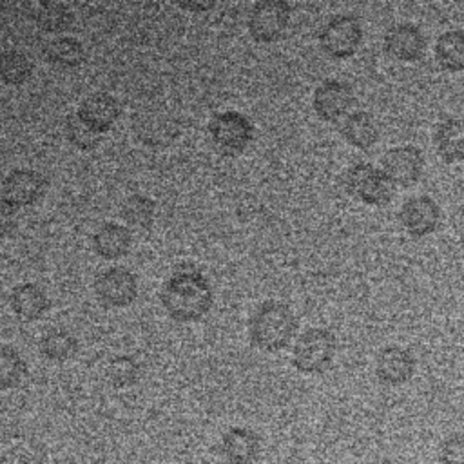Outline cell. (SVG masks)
I'll list each match as a JSON object with an SVG mask.
<instances>
[{"label":"cell","instance_id":"obj_16","mask_svg":"<svg viewBox=\"0 0 464 464\" xmlns=\"http://www.w3.org/2000/svg\"><path fill=\"white\" fill-rule=\"evenodd\" d=\"M219 450L230 464H254L261 455V439L250 428L232 426L221 437Z\"/></svg>","mask_w":464,"mask_h":464},{"label":"cell","instance_id":"obj_29","mask_svg":"<svg viewBox=\"0 0 464 464\" xmlns=\"http://www.w3.org/2000/svg\"><path fill=\"white\" fill-rule=\"evenodd\" d=\"M65 132H67V140L80 150H91L98 145L100 141V134L94 132L92 129H89L85 123H82L78 120L76 114H71L67 118L65 123Z\"/></svg>","mask_w":464,"mask_h":464},{"label":"cell","instance_id":"obj_11","mask_svg":"<svg viewBox=\"0 0 464 464\" xmlns=\"http://www.w3.org/2000/svg\"><path fill=\"white\" fill-rule=\"evenodd\" d=\"M352 105H353L352 87L341 80L321 82L315 87L312 96V107L315 116L321 121H328V123L346 118Z\"/></svg>","mask_w":464,"mask_h":464},{"label":"cell","instance_id":"obj_8","mask_svg":"<svg viewBox=\"0 0 464 464\" xmlns=\"http://www.w3.org/2000/svg\"><path fill=\"white\" fill-rule=\"evenodd\" d=\"M94 294L98 301L109 308H123L138 297V279L125 266H111L94 279Z\"/></svg>","mask_w":464,"mask_h":464},{"label":"cell","instance_id":"obj_13","mask_svg":"<svg viewBox=\"0 0 464 464\" xmlns=\"http://www.w3.org/2000/svg\"><path fill=\"white\" fill-rule=\"evenodd\" d=\"M384 51L399 62H419L426 53V36L422 29L410 22L393 24L384 33Z\"/></svg>","mask_w":464,"mask_h":464},{"label":"cell","instance_id":"obj_1","mask_svg":"<svg viewBox=\"0 0 464 464\" xmlns=\"http://www.w3.org/2000/svg\"><path fill=\"white\" fill-rule=\"evenodd\" d=\"M160 301L170 319L194 323L203 319L214 301L210 281L194 268L176 270L161 286Z\"/></svg>","mask_w":464,"mask_h":464},{"label":"cell","instance_id":"obj_21","mask_svg":"<svg viewBox=\"0 0 464 464\" xmlns=\"http://www.w3.org/2000/svg\"><path fill=\"white\" fill-rule=\"evenodd\" d=\"M435 60L442 71H464V29H448L435 42Z\"/></svg>","mask_w":464,"mask_h":464},{"label":"cell","instance_id":"obj_28","mask_svg":"<svg viewBox=\"0 0 464 464\" xmlns=\"http://www.w3.org/2000/svg\"><path fill=\"white\" fill-rule=\"evenodd\" d=\"M141 368L138 361L130 355H116L109 359L105 368V377L114 388H129L138 382Z\"/></svg>","mask_w":464,"mask_h":464},{"label":"cell","instance_id":"obj_14","mask_svg":"<svg viewBox=\"0 0 464 464\" xmlns=\"http://www.w3.org/2000/svg\"><path fill=\"white\" fill-rule=\"evenodd\" d=\"M415 355L410 348L390 344L384 346L375 359V375L382 384L401 386L415 373Z\"/></svg>","mask_w":464,"mask_h":464},{"label":"cell","instance_id":"obj_18","mask_svg":"<svg viewBox=\"0 0 464 464\" xmlns=\"http://www.w3.org/2000/svg\"><path fill=\"white\" fill-rule=\"evenodd\" d=\"M130 245H132L130 230L125 225H120L114 221L103 223L92 234L94 252L107 261H114L127 256L130 250Z\"/></svg>","mask_w":464,"mask_h":464},{"label":"cell","instance_id":"obj_3","mask_svg":"<svg viewBox=\"0 0 464 464\" xmlns=\"http://www.w3.org/2000/svg\"><path fill=\"white\" fill-rule=\"evenodd\" d=\"M337 341L328 328H306L295 341L292 350V366L308 375L326 372L335 357Z\"/></svg>","mask_w":464,"mask_h":464},{"label":"cell","instance_id":"obj_26","mask_svg":"<svg viewBox=\"0 0 464 464\" xmlns=\"http://www.w3.org/2000/svg\"><path fill=\"white\" fill-rule=\"evenodd\" d=\"M33 74V62L22 51L0 53V82L5 85H22Z\"/></svg>","mask_w":464,"mask_h":464},{"label":"cell","instance_id":"obj_4","mask_svg":"<svg viewBox=\"0 0 464 464\" xmlns=\"http://www.w3.org/2000/svg\"><path fill=\"white\" fill-rule=\"evenodd\" d=\"M208 136L218 152L225 156H237L254 140V125L248 116L237 111L216 112L208 125Z\"/></svg>","mask_w":464,"mask_h":464},{"label":"cell","instance_id":"obj_25","mask_svg":"<svg viewBox=\"0 0 464 464\" xmlns=\"http://www.w3.org/2000/svg\"><path fill=\"white\" fill-rule=\"evenodd\" d=\"M156 214V205L150 198L143 194H132L123 199L120 216L132 228H150Z\"/></svg>","mask_w":464,"mask_h":464},{"label":"cell","instance_id":"obj_12","mask_svg":"<svg viewBox=\"0 0 464 464\" xmlns=\"http://www.w3.org/2000/svg\"><path fill=\"white\" fill-rule=\"evenodd\" d=\"M44 192L45 179L38 170L33 169H14L2 179L0 185L2 199L13 208L36 203L44 196Z\"/></svg>","mask_w":464,"mask_h":464},{"label":"cell","instance_id":"obj_20","mask_svg":"<svg viewBox=\"0 0 464 464\" xmlns=\"http://www.w3.org/2000/svg\"><path fill=\"white\" fill-rule=\"evenodd\" d=\"M49 297L36 283H20L9 294L11 310L24 321H36L49 310Z\"/></svg>","mask_w":464,"mask_h":464},{"label":"cell","instance_id":"obj_7","mask_svg":"<svg viewBox=\"0 0 464 464\" xmlns=\"http://www.w3.org/2000/svg\"><path fill=\"white\" fill-rule=\"evenodd\" d=\"M292 7L285 0H259L248 14V33L259 44H272L283 36L290 24Z\"/></svg>","mask_w":464,"mask_h":464},{"label":"cell","instance_id":"obj_32","mask_svg":"<svg viewBox=\"0 0 464 464\" xmlns=\"http://www.w3.org/2000/svg\"><path fill=\"white\" fill-rule=\"evenodd\" d=\"M178 5L183 7V9H188V11H205V9L214 7V2H205V4H201V2H178Z\"/></svg>","mask_w":464,"mask_h":464},{"label":"cell","instance_id":"obj_24","mask_svg":"<svg viewBox=\"0 0 464 464\" xmlns=\"http://www.w3.org/2000/svg\"><path fill=\"white\" fill-rule=\"evenodd\" d=\"M40 352L45 359L65 362L78 352L76 337L63 328H53L40 339Z\"/></svg>","mask_w":464,"mask_h":464},{"label":"cell","instance_id":"obj_23","mask_svg":"<svg viewBox=\"0 0 464 464\" xmlns=\"http://www.w3.org/2000/svg\"><path fill=\"white\" fill-rule=\"evenodd\" d=\"M33 18H34L36 25L47 33H63L74 22V14H72L71 7L62 2L38 4L33 13Z\"/></svg>","mask_w":464,"mask_h":464},{"label":"cell","instance_id":"obj_22","mask_svg":"<svg viewBox=\"0 0 464 464\" xmlns=\"http://www.w3.org/2000/svg\"><path fill=\"white\" fill-rule=\"evenodd\" d=\"M44 54L49 63L60 69H74L85 62V49L82 42L72 36H58L49 40Z\"/></svg>","mask_w":464,"mask_h":464},{"label":"cell","instance_id":"obj_6","mask_svg":"<svg viewBox=\"0 0 464 464\" xmlns=\"http://www.w3.org/2000/svg\"><path fill=\"white\" fill-rule=\"evenodd\" d=\"M362 44V25L353 14H335L319 31V45L330 58L353 56Z\"/></svg>","mask_w":464,"mask_h":464},{"label":"cell","instance_id":"obj_5","mask_svg":"<svg viewBox=\"0 0 464 464\" xmlns=\"http://www.w3.org/2000/svg\"><path fill=\"white\" fill-rule=\"evenodd\" d=\"M344 188L350 196L370 207L388 205L393 198V185L384 172L372 163H353L344 174Z\"/></svg>","mask_w":464,"mask_h":464},{"label":"cell","instance_id":"obj_17","mask_svg":"<svg viewBox=\"0 0 464 464\" xmlns=\"http://www.w3.org/2000/svg\"><path fill=\"white\" fill-rule=\"evenodd\" d=\"M433 145L444 163H464V118H442L435 125Z\"/></svg>","mask_w":464,"mask_h":464},{"label":"cell","instance_id":"obj_33","mask_svg":"<svg viewBox=\"0 0 464 464\" xmlns=\"http://www.w3.org/2000/svg\"><path fill=\"white\" fill-rule=\"evenodd\" d=\"M460 248H462V254H464V230H462V236H460Z\"/></svg>","mask_w":464,"mask_h":464},{"label":"cell","instance_id":"obj_27","mask_svg":"<svg viewBox=\"0 0 464 464\" xmlns=\"http://www.w3.org/2000/svg\"><path fill=\"white\" fill-rule=\"evenodd\" d=\"M27 373L24 357L7 344H0V392L18 386Z\"/></svg>","mask_w":464,"mask_h":464},{"label":"cell","instance_id":"obj_9","mask_svg":"<svg viewBox=\"0 0 464 464\" xmlns=\"http://www.w3.org/2000/svg\"><path fill=\"white\" fill-rule=\"evenodd\" d=\"M381 170L393 187L415 185L424 170V156L413 145H397L388 149L381 158Z\"/></svg>","mask_w":464,"mask_h":464},{"label":"cell","instance_id":"obj_19","mask_svg":"<svg viewBox=\"0 0 464 464\" xmlns=\"http://www.w3.org/2000/svg\"><path fill=\"white\" fill-rule=\"evenodd\" d=\"M341 136L348 145L359 150L372 149L381 136L379 123L375 118L366 111H353L350 112L341 123Z\"/></svg>","mask_w":464,"mask_h":464},{"label":"cell","instance_id":"obj_31","mask_svg":"<svg viewBox=\"0 0 464 464\" xmlns=\"http://www.w3.org/2000/svg\"><path fill=\"white\" fill-rule=\"evenodd\" d=\"M16 228V208L0 198V237L9 236Z\"/></svg>","mask_w":464,"mask_h":464},{"label":"cell","instance_id":"obj_15","mask_svg":"<svg viewBox=\"0 0 464 464\" xmlns=\"http://www.w3.org/2000/svg\"><path fill=\"white\" fill-rule=\"evenodd\" d=\"M76 116L89 129L103 134L120 118V103L109 92H92L82 100Z\"/></svg>","mask_w":464,"mask_h":464},{"label":"cell","instance_id":"obj_10","mask_svg":"<svg viewBox=\"0 0 464 464\" xmlns=\"http://www.w3.org/2000/svg\"><path fill=\"white\" fill-rule=\"evenodd\" d=\"M399 223L411 237H426L433 234L440 225V207L439 203L430 196H413L408 198L399 212H397Z\"/></svg>","mask_w":464,"mask_h":464},{"label":"cell","instance_id":"obj_30","mask_svg":"<svg viewBox=\"0 0 464 464\" xmlns=\"http://www.w3.org/2000/svg\"><path fill=\"white\" fill-rule=\"evenodd\" d=\"M440 464H464V433H453L440 444Z\"/></svg>","mask_w":464,"mask_h":464},{"label":"cell","instance_id":"obj_2","mask_svg":"<svg viewBox=\"0 0 464 464\" xmlns=\"http://www.w3.org/2000/svg\"><path fill=\"white\" fill-rule=\"evenodd\" d=\"M299 321L294 310L276 299L263 301L248 319L250 343L263 352H279L290 344L297 334Z\"/></svg>","mask_w":464,"mask_h":464}]
</instances>
